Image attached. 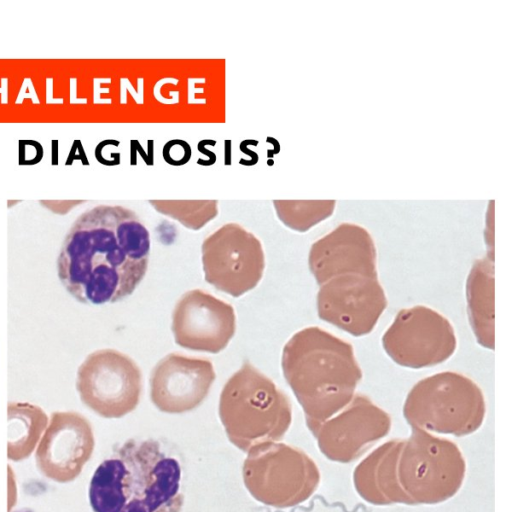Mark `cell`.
Masks as SVG:
<instances>
[{"label":"cell","instance_id":"6da1fadb","mask_svg":"<svg viewBox=\"0 0 512 512\" xmlns=\"http://www.w3.org/2000/svg\"><path fill=\"white\" fill-rule=\"evenodd\" d=\"M150 234L138 215L120 205H97L71 225L57 258L63 287L83 304L114 303L143 280Z\"/></svg>","mask_w":512,"mask_h":512},{"label":"cell","instance_id":"7a4b0ae2","mask_svg":"<svg viewBox=\"0 0 512 512\" xmlns=\"http://www.w3.org/2000/svg\"><path fill=\"white\" fill-rule=\"evenodd\" d=\"M88 498L93 512H182V457L161 439H127L95 469Z\"/></svg>","mask_w":512,"mask_h":512},{"label":"cell","instance_id":"3957f363","mask_svg":"<svg viewBox=\"0 0 512 512\" xmlns=\"http://www.w3.org/2000/svg\"><path fill=\"white\" fill-rule=\"evenodd\" d=\"M281 367L306 425L323 422L342 410L362 379L353 346L317 326L305 327L289 338Z\"/></svg>","mask_w":512,"mask_h":512},{"label":"cell","instance_id":"277c9868","mask_svg":"<svg viewBox=\"0 0 512 512\" xmlns=\"http://www.w3.org/2000/svg\"><path fill=\"white\" fill-rule=\"evenodd\" d=\"M218 412L229 441L246 453L280 441L292 423L286 393L248 361L223 386Z\"/></svg>","mask_w":512,"mask_h":512},{"label":"cell","instance_id":"5b68a950","mask_svg":"<svg viewBox=\"0 0 512 512\" xmlns=\"http://www.w3.org/2000/svg\"><path fill=\"white\" fill-rule=\"evenodd\" d=\"M402 412L410 428L463 437L483 425L486 401L482 389L471 378L442 371L422 378L410 389Z\"/></svg>","mask_w":512,"mask_h":512},{"label":"cell","instance_id":"8992f818","mask_svg":"<svg viewBox=\"0 0 512 512\" xmlns=\"http://www.w3.org/2000/svg\"><path fill=\"white\" fill-rule=\"evenodd\" d=\"M466 460L457 443L411 428L398 458L401 488L411 505H437L458 494L466 477Z\"/></svg>","mask_w":512,"mask_h":512},{"label":"cell","instance_id":"52a82bcc","mask_svg":"<svg viewBox=\"0 0 512 512\" xmlns=\"http://www.w3.org/2000/svg\"><path fill=\"white\" fill-rule=\"evenodd\" d=\"M243 481L257 501L275 508H290L306 502L317 491L321 474L305 451L278 441L248 452Z\"/></svg>","mask_w":512,"mask_h":512},{"label":"cell","instance_id":"ba28073f","mask_svg":"<svg viewBox=\"0 0 512 512\" xmlns=\"http://www.w3.org/2000/svg\"><path fill=\"white\" fill-rule=\"evenodd\" d=\"M381 343L397 365L421 369L448 360L456 351L457 337L452 323L443 314L416 305L398 311Z\"/></svg>","mask_w":512,"mask_h":512},{"label":"cell","instance_id":"9c48e42d","mask_svg":"<svg viewBox=\"0 0 512 512\" xmlns=\"http://www.w3.org/2000/svg\"><path fill=\"white\" fill-rule=\"evenodd\" d=\"M76 389L82 403L97 415L121 418L135 410L140 401L142 373L126 354L100 349L79 366Z\"/></svg>","mask_w":512,"mask_h":512},{"label":"cell","instance_id":"30bf717a","mask_svg":"<svg viewBox=\"0 0 512 512\" xmlns=\"http://www.w3.org/2000/svg\"><path fill=\"white\" fill-rule=\"evenodd\" d=\"M206 282L232 297L254 289L262 279L265 254L261 241L237 223H226L202 243Z\"/></svg>","mask_w":512,"mask_h":512},{"label":"cell","instance_id":"8fae6325","mask_svg":"<svg viewBox=\"0 0 512 512\" xmlns=\"http://www.w3.org/2000/svg\"><path fill=\"white\" fill-rule=\"evenodd\" d=\"M306 426L325 458L348 464L389 434L392 419L369 397L356 393L349 404L332 417Z\"/></svg>","mask_w":512,"mask_h":512},{"label":"cell","instance_id":"7c38bea8","mask_svg":"<svg viewBox=\"0 0 512 512\" xmlns=\"http://www.w3.org/2000/svg\"><path fill=\"white\" fill-rule=\"evenodd\" d=\"M388 304L378 277L343 275L319 285L316 297L318 317L361 337L372 332Z\"/></svg>","mask_w":512,"mask_h":512},{"label":"cell","instance_id":"4fadbf2b","mask_svg":"<svg viewBox=\"0 0 512 512\" xmlns=\"http://www.w3.org/2000/svg\"><path fill=\"white\" fill-rule=\"evenodd\" d=\"M94 447V432L87 418L75 411L53 412L35 449L37 468L52 481L71 482L90 460Z\"/></svg>","mask_w":512,"mask_h":512},{"label":"cell","instance_id":"5bb4252c","mask_svg":"<svg viewBox=\"0 0 512 512\" xmlns=\"http://www.w3.org/2000/svg\"><path fill=\"white\" fill-rule=\"evenodd\" d=\"M171 328L178 346L215 354L225 349L234 336L236 315L231 304L193 289L177 301Z\"/></svg>","mask_w":512,"mask_h":512},{"label":"cell","instance_id":"9a60e30c","mask_svg":"<svg viewBox=\"0 0 512 512\" xmlns=\"http://www.w3.org/2000/svg\"><path fill=\"white\" fill-rule=\"evenodd\" d=\"M215 378L209 359L170 353L151 371L150 398L161 412H189L204 401Z\"/></svg>","mask_w":512,"mask_h":512},{"label":"cell","instance_id":"2e32d148","mask_svg":"<svg viewBox=\"0 0 512 512\" xmlns=\"http://www.w3.org/2000/svg\"><path fill=\"white\" fill-rule=\"evenodd\" d=\"M308 265L318 285L343 275L378 277L377 251L362 226L342 223L310 247Z\"/></svg>","mask_w":512,"mask_h":512},{"label":"cell","instance_id":"e0dca14e","mask_svg":"<svg viewBox=\"0 0 512 512\" xmlns=\"http://www.w3.org/2000/svg\"><path fill=\"white\" fill-rule=\"evenodd\" d=\"M402 439L388 440L369 452L354 468L352 482L357 495L373 506L411 505L398 477Z\"/></svg>","mask_w":512,"mask_h":512},{"label":"cell","instance_id":"ac0fdd59","mask_svg":"<svg viewBox=\"0 0 512 512\" xmlns=\"http://www.w3.org/2000/svg\"><path fill=\"white\" fill-rule=\"evenodd\" d=\"M494 261L488 257L476 259L466 280L467 314L477 343L494 349Z\"/></svg>","mask_w":512,"mask_h":512},{"label":"cell","instance_id":"d6986e66","mask_svg":"<svg viewBox=\"0 0 512 512\" xmlns=\"http://www.w3.org/2000/svg\"><path fill=\"white\" fill-rule=\"evenodd\" d=\"M7 422V457L11 461H22L36 449L48 425V416L37 405L9 402Z\"/></svg>","mask_w":512,"mask_h":512},{"label":"cell","instance_id":"ffe728a7","mask_svg":"<svg viewBox=\"0 0 512 512\" xmlns=\"http://www.w3.org/2000/svg\"><path fill=\"white\" fill-rule=\"evenodd\" d=\"M279 220L288 228L305 232L333 213L334 200H274Z\"/></svg>","mask_w":512,"mask_h":512},{"label":"cell","instance_id":"44dd1931","mask_svg":"<svg viewBox=\"0 0 512 512\" xmlns=\"http://www.w3.org/2000/svg\"><path fill=\"white\" fill-rule=\"evenodd\" d=\"M153 208L192 230H199L218 215L217 200H150Z\"/></svg>","mask_w":512,"mask_h":512},{"label":"cell","instance_id":"7402d4cb","mask_svg":"<svg viewBox=\"0 0 512 512\" xmlns=\"http://www.w3.org/2000/svg\"><path fill=\"white\" fill-rule=\"evenodd\" d=\"M164 160L173 166L186 164L191 158V147L184 140L174 139L168 141L163 147Z\"/></svg>","mask_w":512,"mask_h":512},{"label":"cell","instance_id":"603a6c76","mask_svg":"<svg viewBox=\"0 0 512 512\" xmlns=\"http://www.w3.org/2000/svg\"><path fill=\"white\" fill-rule=\"evenodd\" d=\"M7 485H8V498L7 510L11 512L17 502V486L15 475L10 465L7 466Z\"/></svg>","mask_w":512,"mask_h":512},{"label":"cell","instance_id":"cb8c5ba5","mask_svg":"<svg viewBox=\"0 0 512 512\" xmlns=\"http://www.w3.org/2000/svg\"><path fill=\"white\" fill-rule=\"evenodd\" d=\"M40 203L45 206L47 209H50L54 213L65 214L75 205L82 203V201L78 200H69V201H48L42 200Z\"/></svg>","mask_w":512,"mask_h":512},{"label":"cell","instance_id":"d4e9b609","mask_svg":"<svg viewBox=\"0 0 512 512\" xmlns=\"http://www.w3.org/2000/svg\"><path fill=\"white\" fill-rule=\"evenodd\" d=\"M198 150L208 157L207 166L211 165V164H213L215 162L216 155L213 152L206 150L203 147V144L201 143V141L198 143Z\"/></svg>","mask_w":512,"mask_h":512}]
</instances>
